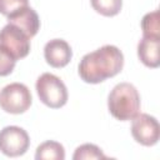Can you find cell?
Masks as SVG:
<instances>
[{
    "label": "cell",
    "mask_w": 160,
    "mask_h": 160,
    "mask_svg": "<svg viewBox=\"0 0 160 160\" xmlns=\"http://www.w3.org/2000/svg\"><path fill=\"white\" fill-rule=\"evenodd\" d=\"M29 6V0H0V12L5 16Z\"/></svg>",
    "instance_id": "2e32d148"
},
{
    "label": "cell",
    "mask_w": 160,
    "mask_h": 160,
    "mask_svg": "<svg viewBox=\"0 0 160 160\" xmlns=\"http://www.w3.org/2000/svg\"><path fill=\"white\" fill-rule=\"evenodd\" d=\"M16 64L14 55L0 45V76H6L12 72Z\"/></svg>",
    "instance_id": "9a60e30c"
},
{
    "label": "cell",
    "mask_w": 160,
    "mask_h": 160,
    "mask_svg": "<svg viewBox=\"0 0 160 160\" xmlns=\"http://www.w3.org/2000/svg\"><path fill=\"white\" fill-rule=\"evenodd\" d=\"M92 9L104 16H115L122 8V0H90Z\"/></svg>",
    "instance_id": "7c38bea8"
},
{
    "label": "cell",
    "mask_w": 160,
    "mask_h": 160,
    "mask_svg": "<svg viewBox=\"0 0 160 160\" xmlns=\"http://www.w3.org/2000/svg\"><path fill=\"white\" fill-rule=\"evenodd\" d=\"M74 160H84V159H106L101 149L94 144H82L76 148L74 155Z\"/></svg>",
    "instance_id": "5bb4252c"
},
{
    "label": "cell",
    "mask_w": 160,
    "mask_h": 160,
    "mask_svg": "<svg viewBox=\"0 0 160 160\" xmlns=\"http://www.w3.org/2000/svg\"><path fill=\"white\" fill-rule=\"evenodd\" d=\"M159 48L160 38L142 36L138 44V56L140 61L148 68H158L160 65Z\"/></svg>",
    "instance_id": "30bf717a"
},
{
    "label": "cell",
    "mask_w": 160,
    "mask_h": 160,
    "mask_svg": "<svg viewBox=\"0 0 160 160\" xmlns=\"http://www.w3.org/2000/svg\"><path fill=\"white\" fill-rule=\"evenodd\" d=\"M142 36L160 38V25H159V11L154 10L144 15L141 20Z\"/></svg>",
    "instance_id": "4fadbf2b"
},
{
    "label": "cell",
    "mask_w": 160,
    "mask_h": 160,
    "mask_svg": "<svg viewBox=\"0 0 160 160\" xmlns=\"http://www.w3.org/2000/svg\"><path fill=\"white\" fill-rule=\"evenodd\" d=\"M131 120V135L136 142L144 146H152L159 141L160 126L154 116L149 114H138Z\"/></svg>",
    "instance_id": "8992f818"
},
{
    "label": "cell",
    "mask_w": 160,
    "mask_h": 160,
    "mask_svg": "<svg viewBox=\"0 0 160 160\" xmlns=\"http://www.w3.org/2000/svg\"><path fill=\"white\" fill-rule=\"evenodd\" d=\"M0 45L19 60L28 56L30 51V38L18 26L8 24L0 30Z\"/></svg>",
    "instance_id": "52a82bcc"
},
{
    "label": "cell",
    "mask_w": 160,
    "mask_h": 160,
    "mask_svg": "<svg viewBox=\"0 0 160 160\" xmlns=\"http://www.w3.org/2000/svg\"><path fill=\"white\" fill-rule=\"evenodd\" d=\"M108 108L115 119L120 121L131 120L140 111L139 91L130 82L115 85L108 96Z\"/></svg>",
    "instance_id": "7a4b0ae2"
},
{
    "label": "cell",
    "mask_w": 160,
    "mask_h": 160,
    "mask_svg": "<svg viewBox=\"0 0 160 160\" xmlns=\"http://www.w3.org/2000/svg\"><path fill=\"white\" fill-rule=\"evenodd\" d=\"M124 66V55L115 45H104L88 52L79 62V75L89 84H99L118 75Z\"/></svg>",
    "instance_id": "6da1fadb"
},
{
    "label": "cell",
    "mask_w": 160,
    "mask_h": 160,
    "mask_svg": "<svg viewBox=\"0 0 160 160\" xmlns=\"http://www.w3.org/2000/svg\"><path fill=\"white\" fill-rule=\"evenodd\" d=\"M31 92L21 82H11L0 91V108L10 114H22L31 105Z\"/></svg>",
    "instance_id": "277c9868"
},
{
    "label": "cell",
    "mask_w": 160,
    "mask_h": 160,
    "mask_svg": "<svg viewBox=\"0 0 160 160\" xmlns=\"http://www.w3.org/2000/svg\"><path fill=\"white\" fill-rule=\"evenodd\" d=\"M30 146L28 132L20 126H5L0 130V151L10 158L24 155Z\"/></svg>",
    "instance_id": "5b68a950"
},
{
    "label": "cell",
    "mask_w": 160,
    "mask_h": 160,
    "mask_svg": "<svg viewBox=\"0 0 160 160\" xmlns=\"http://www.w3.org/2000/svg\"><path fill=\"white\" fill-rule=\"evenodd\" d=\"M35 88L40 101L51 109H59L68 102V89L62 80L54 74H41Z\"/></svg>",
    "instance_id": "3957f363"
},
{
    "label": "cell",
    "mask_w": 160,
    "mask_h": 160,
    "mask_svg": "<svg viewBox=\"0 0 160 160\" xmlns=\"http://www.w3.org/2000/svg\"><path fill=\"white\" fill-rule=\"evenodd\" d=\"M8 21H9V24H12V25L18 26L19 29H21L30 39L38 34L39 28H40L39 15L30 6L22 8L20 10L15 11L14 14L9 15Z\"/></svg>",
    "instance_id": "9c48e42d"
},
{
    "label": "cell",
    "mask_w": 160,
    "mask_h": 160,
    "mask_svg": "<svg viewBox=\"0 0 160 160\" xmlns=\"http://www.w3.org/2000/svg\"><path fill=\"white\" fill-rule=\"evenodd\" d=\"M44 56L50 66L59 69L66 66L70 62L72 58V50L65 40L52 39L45 44Z\"/></svg>",
    "instance_id": "ba28073f"
},
{
    "label": "cell",
    "mask_w": 160,
    "mask_h": 160,
    "mask_svg": "<svg viewBox=\"0 0 160 160\" xmlns=\"http://www.w3.org/2000/svg\"><path fill=\"white\" fill-rule=\"evenodd\" d=\"M36 160H64L65 159V150L64 146L52 140H48L40 144L35 152Z\"/></svg>",
    "instance_id": "8fae6325"
}]
</instances>
